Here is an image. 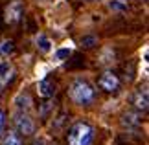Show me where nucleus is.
I'll list each match as a JSON object with an SVG mask.
<instances>
[{
	"label": "nucleus",
	"instance_id": "obj_3",
	"mask_svg": "<svg viewBox=\"0 0 149 145\" xmlns=\"http://www.w3.org/2000/svg\"><path fill=\"white\" fill-rule=\"evenodd\" d=\"M15 125H17V130H19V134L31 136L33 132H35V123H33V119H31L28 114H24V112L17 116Z\"/></svg>",
	"mask_w": 149,
	"mask_h": 145
},
{
	"label": "nucleus",
	"instance_id": "obj_5",
	"mask_svg": "<svg viewBox=\"0 0 149 145\" xmlns=\"http://www.w3.org/2000/svg\"><path fill=\"white\" fill-rule=\"evenodd\" d=\"M100 86L103 90H107V92H116L118 86H120V79L112 72H105L100 77Z\"/></svg>",
	"mask_w": 149,
	"mask_h": 145
},
{
	"label": "nucleus",
	"instance_id": "obj_4",
	"mask_svg": "<svg viewBox=\"0 0 149 145\" xmlns=\"http://www.w3.org/2000/svg\"><path fill=\"white\" fill-rule=\"evenodd\" d=\"M22 11H24V8H22V2H20V0H15V2H11L8 8H6V20H8L9 24H15V22H19L20 17H22Z\"/></svg>",
	"mask_w": 149,
	"mask_h": 145
},
{
	"label": "nucleus",
	"instance_id": "obj_13",
	"mask_svg": "<svg viewBox=\"0 0 149 145\" xmlns=\"http://www.w3.org/2000/svg\"><path fill=\"white\" fill-rule=\"evenodd\" d=\"M109 8L111 9H125V4L123 2H120V0H111V2H109Z\"/></svg>",
	"mask_w": 149,
	"mask_h": 145
},
{
	"label": "nucleus",
	"instance_id": "obj_9",
	"mask_svg": "<svg viewBox=\"0 0 149 145\" xmlns=\"http://www.w3.org/2000/svg\"><path fill=\"white\" fill-rule=\"evenodd\" d=\"M2 145H22V140H20V136L17 134V132H9V134L4 138Z\"/></svg>",
	"mask_w": 149,
	"mask_h": 145
},
{
	"label": "nucleus",
	"instance_id": "obj_10",
	"mask_svg": "<svg viewBox=\"0 0 149 145\" xmlns=\"http://www.w3.org/2000/svg\"><path fill=\"white\" fill-rule=\"evenodd\" d=\"M13 50H15V42H13V40H4L2 46H0V53H4V55H9Z\"/></svg>",
	"mask_w": 149,
	"mask_h": 145
},
{
	"label": "nucleus",
	"instance_id": "obj_15",
	"mask_svg": "<svg viewBox=\"0 0 149 145\" xmlns=\"http://www.w3.org/2000/svg\"><path fill=\"white\" fill-rule=\"evenodd\" d=\"M123 119H129V123H133V125H138V118H136V116H133V114H127Z\"/></svg>",
	"mask_w": 149,
	"mask_h": 145
},
{
	"label": "nucleus",
	"instance_id": "obj_17",
	"mask_svg": "<svg viewBox=\"0 0 149 145\" xmlns=\"http://www.w3.org/2000/svg\"><path fill=\"white\" fill-rule=\"evenodd\" d=\"M0 88H2V85H0Z\"/></svg>",
	"mask_w": 149,
	"mask_h": 145
},
{
	"label": "nucleus",
	"instance_id": "obj_2",
	"mask_svg": "<svg viewBox=\"0 0 149 145\" xmlns=\"http://www.w3.org/2000/svg\"><path fill=\"white\" fill-rule=\"evenodd\" d=\"M94 129L88 123L79 121L68 130V145H92Z\"/></svg>",
	"mask_w": 149,
	"mask_h": 145
},
{
	"label": "nucleus",
	"instance_id": "obj_12",
	"mask_svg": "<svg viewBox=\"0 0 149 145\" xmlns=\"http://www.w3.org/2000/svg\"><path fill=\"white\" fill-rule=\"evenodd\" d=\"M68 55H70V48H61V50L55 51V59L57 61H65Z\"/></svg>",
	"mask_w": 149,
	"mask_h": 145
},
{
	"label": "nucleus",
	"instance_id": "obj_6",
	"mask_svg": "<svg viewBox=\"0 0 149 145\" xmlns=\"http://www.w3.org/2000/svg\"><path fill=\"white\" fill-rule=\"evenodd\" d=\"M37 92H39V96H42V97H52L55 94V85L52 83L50 79H42L37 86Z\"/></svg>",
	"mask_w": 149,
	"mask_h": 145
},
{
	"label": "nucleus",
	"instance_id": "obj_8",
	"mask_svg": "<svg viewBox=\"0 0 149 145\" xmlns=\"http://www.w3.org/2000/svg\"><path fill=\"white\" fill-rule=\"evenodd\" d=\"M37 46H39L41 51H44V53H48V51L52 50V42H50V39L46 35H39L37 37Z\"/></svg>",
	"mask_w": 149,
	"mask_h": 145
},
{
	"label": "nucleus",
	"instance_id": "obj_7",
	"mask_svg": "<svg viewBox=\"0 0 149 145\" xmlns=\"http://www.w3.org/2000/svg\"><path fill=\"white\" fill-rule=\"evenodd\" d=\"M133 103H134V107L138 108V110H147L149 107V99H147V92H136L134 97H133Z\"/></svg>",
	"mask_w": 149,
	"mask_h": 145
},
{
	"label": "nucleus",
	"instance_id": "obj_11",
	"mask_svg": "<svg viewBox=\"0 0 149 145\" xmlns=\"http://www.w3.org/2000/svg\"><path fill=\"white\" fill-rule=\"evenodd\" d=\"M81 44L85 46V48H92V46L98 44V37H94V35H85L81 39Z\"/></svg>",
	"mask_w": 149,
	"mask_h": 145
},
{
	"label": "nucleus",
	"instance_id": "obj_1",
	"mask_svg": "<svg viewBox=\"0 0 149 145\" xmlns=\"http://www.w3.org/2000/svg\"><path fill=\"white\" fill-rule=\"evenodd\" d=\"M70 97L76 105H81V107H87L94 101L96 97V90L94 86L87 83L83 79H76L74 83L70 85Z\"/></svg>",
	"mask_w": 149,
	"mask_h": 145
},
{
	"label": "nucleus",
	"instance_id": "obj_16",
	"mask_svg": "<svg viewBox=\"0 0 149 145\" xmlns=\"http://www.w3.org/2000/svg\"><path fill=\"white\" fill-rule=\"evenodd\" d=\"M4 123H6V114L2 112V110H0V130L4 129Z\"/></svg>",
	"mask_w": 149,
	"mask_h": 145
},
{
	"label": "nucleus",
	"instance_id": "obj_14",
	"mask_svg": "<svg viewBox=\"0 0 149 145\" xmlns=\"http://www.w3.org/2000/svg\"><path fill=\"white\" fill-rule=\"evenodd\" d=\"M9 70H11V66H9L8 61L0 65V75H2V77H8V72H9Z\"/></svg>",
	"mask_w": 149,
	"mask_h": 145
}]
</instances>
